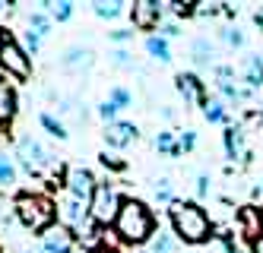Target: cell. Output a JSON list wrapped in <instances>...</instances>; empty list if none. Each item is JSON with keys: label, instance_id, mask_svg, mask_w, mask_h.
Returning <instances> with one entry per match:
<instances>
[{"label": "cell", "instance_id": "cell-14", "mask_svg": "<svg viewBox=\"0 0 263 253\" xmlns=\"http://www.w3.org/2000/svg\"><path fill=\"white\" fill-rule=\"evenodd\" d=\"M16 111H20V99H16L13 83H7V76H0V130L10 127Z\"/></svg>", "mask_w": 263, "mask_h": 253}, {"label": "cell", "instance_id": "cell-44", "mask_svg": "<svg viewBox=\"0 0 263 253\" xmlns=\"http://www.w3.org/2000/svg\"><path fill=\"white\" fill-rule=\"evenodd\" d=\"M251 253H263V235H260V238L251 244Z\"/></svg>", "mask_w": 263, "mask_h": 253}, {"label": "cell", "instance_id": "cell-35", "mask_svg": "<svg viewBox=\"0 0 263 253\" xmlns=\"http://www.w3.org/2000/svg\"><path fill=\"white\" fill-rule=\"evenodd\" d=\"M99 165L108 168V171H124V168H127V162L118 159V155H111V152H102V155H99Z\"/></svg>", "mask_w": 263, "mask_h": 253}, {"label": "cell", "instance_id": "cell-3", "mask_svg": "<svg viewBox=\"0 0 263 253\" xmlns=\"http://www.w3.org/2000/svg\"><path fill=\"white\" fill-rule=\"evenodd\" d=\"M16 219L26 231L42 235L51 225H58V203L48 193H20L16 197Z\"/></svg>", "mask_w": 263, "mask_h": 253}, {"label": "cell", "instance_id": "cell-45", "mask_svg": "<svg viewBox=\"0 0 263 253\" xmlns=\"http://www.w3.org/2000/svg\"><path fill=\"white\" fill-rule=\"evenodd\" d=\"M162 118H165V121H175V108L165 105V108H162Z\"/></svg>", "mask_w": 263, "mask_h": 253}, {"label": "cell", "instance_id": "cell-4", "mask_svg": "<svg viewBox=\"0 0 263 253\" xmlns=\"http://www.w3.org/2000/svg\"><path fill=\"white\" fill-rule=\"evenodd\" d=\"M0 76H13L20 83L32 76V57L23 51L20 38L10 29H0Z\"/></svg>", "mask_w": 263, "mask_h": 253}, {"label": "cell", "instance_id": "cell-30", "mask_svg": "<svg viewBox=\"0 0 263 253\" xmlns=\"http://www.w3.org/2000/svg\"><path fill=\"white\" fill-rule=\"evenodd\" d=\"M20 45H23V51H26L29 57H35V54L42 51V38L35 35L32 29H23V38H20Z\"/></svg>", "mask_w": 263, "mask_h": 253}, {"label": "cell", "instance_id": "cell-9", "mask_svg": "<svg viewBox=\"0 0 263 253\" xmlns=\"http://www.w3.org/2000/svg\"><path fill=\"white\" fill-rule=\"evenodd\" d=\"M42 250L45 253H73L77 250V235H73L70 228H64L61 222L51 225L48 231H42Z\"/></svg>", "mask_w": 263, "mask_h": 253}, {"label": "cell", "instance_id": "cell-5", "mask_svg": "<svg viewBox=\"0 0 263 253\" xmlns=\"http://www.w3.org/2000/svg\"><path fill=\"white\" fill-rule=\"evenodd\" d=\"M124 206V197H121V187L115 181H99L96 193H92V200H89V216L96 225L102 228H111L118 219V212Z\"/></svg>", "mask_w": 263, "mask_h": 253}, {"label": "cell", "instance_id": "cell-40", "mask_svg": "<svg viewBox=\"0 0 263 253\" xmlns=\"http://www.w3.org/2000/svg\"><path fill=\"white\" fill-rule=\"evenodd\" d=\"M156 35H162V38H168V42H172L175 35H181V26H178V23H162Z\"/></svg>", "mask_w": 263, "mask_h": 253}, {"label": "cell", "instance_id": "cell-12", "mask_svg": "<svg viewBox=\"0 0 263 253\" xmlns=\"http://www.w3.org/2000/svg\"><path fill=\"white\" fill-rule=\"evenodd\" d=\"M102 136H105L108 149H127L130 143H137L140 130H137V124H130V121H115V124H108V127H105Z\"/></svg>", "mask_w": 263, "mask_h": 253}, {"label": "cell", "instance_id": "cell-37", "mask_svg": "<svg viewBox=\"0 0 263 253\" xmlns=\"http://www.w3.org/2000/svg\"><path fill=\"white\" fill-rule=\"evenodd\" d=\"M210 190H213V181H210V174H197V187H194L197 200H206V197H210Z\"/></svg>", "mask_w": 263, "mask_h": 253}, {"label": "cell", "instance_id": "cell-6", "mask_svg": "<svg viewBox=\"0 0 263 253\" xmlns=\"http://www.w3.org/2000/svg\"><path fill=\"white\" fill-rule=\"evenodd\" d=\"M58 222L64 228H70L73 235H80V231L92 222L89 216V203L86 200H77V197H70V193H61L58 197Z\"/></svg>", "mask_w": 263, "mask_h": 253}, {"label": "cell", "instance_id": "cell-20", "mask_svg": "<svg viewBox=\"0 0 263 253\" xmlns=\"http://www.w3.org/2000/svg\"><path fill=\"white\" fill-rule=\"evenodd\" d=\"M42 7L51 16V23H70L73 13H77V4H73V0H48Z\"/></svg>", "mask_w": 263, "mask_h": 253}, {"label": "cell", "instance_id": "cell-18", "mask_svg": "<svg viewBox=\"0 0 263 253\" xmlns=\"http://www.w3.org/2000/svg\"><path fill=\"white\" fill-rule=\"evenodd\" d=\"M203 118L210 124H222V127H232V114H229V105H225L219 95H210L203 105Z\"/></svg>", "mask_w": 263, "mask_h": 253}, {"label": "cell", "instance_id": "cell-7", "mask_svg": "<svg viewBox=\"0 0 263 253\" xmlns=\"http://www.w3.org/2000/svg\"><path fill=\"white\" fill-rule=\"evenodd\" d=\"M99 181H96V174H92L89 168L83 165H70L67 168V178H64V190L70 193V197H77V200H92V193H96Z\"/></svg>", "mask_w": 263, "mask_h": 253}, {"label": "cell", "instance_id": "cell-19", "mask_svg": "<svg viewBox=\"0 0 263 253\" xmlns=\"http://www.w3.org/2000/svg\"><path fill=\"white\" fill-rule=\"evenodd\" d=\"M244 86L251 92L263 86V57L260 54H251L248 61H244Z\"/></svg>", "mask_w": 263, "mask_h": 253}, {"label": "cell", "instance_id": "cell-42", "mask_svg": "<svg viewBox=\"0 0 263 253\" xmlns=\"http://www.w3.org/2000/svg\"><path fill=\"white\" fill-rule=\"evenodd\" d=\"M254 26H257V29H260V32H263V7H260V10H257V13H254Z\"/></svg>", "mask_w": 263, "mask_h": 253}, {"label": "cell", "instance_id": "cell-2", "mask_svg": "<svg viewBox=\"0 0 263 253\" xmlns=\"http://www.w3.org/2000/svg\"><path fill=\"white\" fill-rule=\"evenodd\" d=\"M168 219H172V231L181 238V244H206L216 231L210 212L191 200H175L168 206Z\"/></svg>", "mask_w": 263, "mask_h": 253}, {"label": "cell", "instance_id": "cell-49", "mask_svg": "<svg viewBox=\"0 0 263 253\" xmlns=\"http://www.w3.org/2000/svg\"><path fill=\"white\" fill-rule=\"evenodd\" d=\"M0 253H4V250H0Z\"/></svg>", "mask_w": 263, "mask_h": 253}, {"label": "cell", "instance_id": "cell-15", "mask_svg": "<svg viewBox=\"0 0 263 253\" xmlns=\"http://www.w3.org/2000/svg\"><path fill=\"white\" fill-rule=\"evenodd\" d=\"M222 143H225V155H229L232 162H251V152L244 146V130L241 127H225Z\"/></svg>", "mask_w": 263, "mask_h": 253}, {"label": "cell", "instance_id": "cell-28", "mask_svg": "<svg viewBox=\"0 0 263 253\" xmlns=\"http://www.w3.org/2000/svg\"><path fill=\"white\" fill-rule=\"evenodd\" d=\"M39 124L54 136V140H67V136H70L67 127H64V121H61V118H54L51 111H42V114H39Z\"/></svg>", "mask_w": 263, "mask_h": 253}, {"label": "cell", "instance_id": "cell-36", "mask_svg": "<svg viewBox=\"0 0 263 253\" xmlns=\"http://www.w3.org/2000/svg\"><path fill=\"white\" fill-rule=\"evenodd\" d=\"M222 42L232 45V48H241V45H244V32L235 29V26H229V29H222Z\"/></svg>", "mask_w": 263, "mask_h": 253}, {"label": "cell", "instance_id": "cell-31", "mask_svg": "<svg viewBox=\"0 0 263 253\" xmlns=\"http://www.w3.org/2000/svg\"><path fill=\"white\" fill-rule=\"evenodd\" d=\"M108 57H111V64H115L118 70H134V54H130L127 48H115Z\"/></svg>", "mask_w": 263, "mask_h": 253}, {"label": "cell", "instance_id": "cell-21", "mask_svg": "<svg viewBox=\"0 0 263 253\" xmlns=\"http://www.w3.org/2000/svg\"><path fill=\"white\" fill-rule=\"evenodd\" d=\"M26 29H32V32L45 42V38L51 35V29H54V23H51V16H48L45 10H29V13H26Z\"/></svg>", "mask_w": 263, "mask_h": 253}, {"label": "cell", "instance_id": "cell-23", "mask_svg": "<svg viewBox=\"0 0 263 253\" xmlns=\"http://www.w3.org/2000/svg\"><path fill=\"white\" fill-rule=\"evenodd\" d=\"M153 146H156L159 155H168V159H181L178 133H172V130H159V133H156V140H153Z\"/></svg>", "mask_w": 263, "mask_h": 253}, {"label": "cell", "instance_id": "cell-10", "mask_svg": "<svg viewBox=\"0 0 263 253\" xmlns=\"http://www.w3.org/2000/svg\"><path fill=\"white\" fill-rule=\"evenodd\" d=\"M175 89H178V95L184 99V105H206V99H210V95H206V83L200 80L197 73H178L175 76Z\"/></svg>", "mask_w": 263, "mask_h": 253}, {"label": "cell", "instance_id": "cell-33", "mask_svg": "<svg viewBox=\"0 0 263 253\" xmlns=\"http://www.w3.org/2000/svg\"><path fill=\"white\" fill-rule=\"evenodd\" d=\"M165 13H172V16H194L197 10V0H184V4H162Z\"/></svg>", "mask_w": 263, "mask_h": 253}, {"label": "cell", "instance_id": "cell-24", "mask_svg": "<svg viewBox=\"0 0 263 253\" xmlns=\"http://www.w3.org/2000/svg\"><path fill=\"white\" fill-rule=\"evenodd\" d=\"M16 222H20L16 219V200L7 197V193H0V238H7Z\"/></svg>", "mask_w": 263, "mask_h": 253}, {"label": "cell", "instance_id": "cell-43", "mask_svg": "<svg viewBox=\"0 0 263 253\" xmlns=\"http://www.w3.org/2000/svg\"><path fill=\"white\" fill-rule=\"evenodd\" d=\"M89 253H121V250H118V247H105V244H102V247H96V250H89Z\"/></svg>", "mask_w": 263, "mask_h": 253}, {"label": "cell", "instance_id": "cell-41", "mask_svg": "<svg viewBox=\"0 0 263 253\" xmlns=\"http://www.w3.org/2000/svg\"><path fill=\"white\" fill-rule=\"evenodd\" d=\"M251 206H257V209L263 212V181H257V184L251 187Z\"/></svg>", "mask_w": 263, "mask_h": 253}, {"label": "cell", "instance_id": "cell-32", "mask_svg": "<svg viewBox=\"0 0 263 253\" xmlns=\"http://www.w3.org/2000/svg\"><path fill=\"white\" fill-rule=\"evenodd\" d=\"M178 149H181V155L194 152L197 149V130H181L178 133Z\"/></svg>", "mask_w": 263, "mask_h": 253}, {"label": "cell", "instance_id": "cell-1", "mask_svg": "<svg viewBox=\"0 0 263 253\" xmlns=\"http://www.w3.org/2000/svg\"><path fill=\"white\" fill-rule=\"evenodd\" d=\"M156 228H159V222H156V216H153V209H149L143 200H134V197L124 200V206H121V212H118L115 225H111V231L118 235V241L127 244V247H134V250L143 247L149 238H153Z\"/></svg>", "mask_w": 263, "mask_h": 253}, {"label": "cell", "instance_id": "cell-11", "mask_svg": "<svg viewBox=\"0 0 263 253\" xmlns=\"http://www.w3.org/2000/svg\"><path fill=\"white\" fill-rule=\"evenodd\" d=\"M235 225H238V235L248 238L251 244L263 235V212L257 206H241L235 212Z\"/></svg>", "mask_w": 263, "mask_h": 253}, {"label": "cell", "instance_id": "cell-47", "mask_svg": "<svg viewBox=\"0 0 263 253\" xmlns=\"http://www.w3.org/2000/svg\"><path fill=\"white\" fill-rule=\"evenodd\" d=\"M23 253H45V250H35V247H26Z\"/></svg>", "mask_w": 263, "mask_h": 253}, {"label": "cell", "instance_id": "cell-39", "mask_svg": "<svg viewBox=\"0 0 263 253\" xmlns=\"http://www.w3.org/2000/svg\"><path fill=\"white\" fill-rule=\"evenodd\" d=\"M111 42L124 48L127 42H134V29H115V32H111Z\"/></svg>", "mask_w": 263, "mask_h": 253}, {"label": "cell", "instance_id": "cell-8", "mask_svg": "<svg viewBox=\"0 0 263 253\" xmlns=\"http://www.w3.org/2000/svg\"><path fill=\"white\" fill-rule=\"evenodd\" d=\"M162 16H165V7L159 0H137V4H130V19H134V26L143 29V32H159L162 26Z\"/></svg>", "mask_w": 263, "mask_h": 253}, {"label": "cell", "instance_id": "cell-38", "mask_svg": "<svg viewBox=\"0 0 263 253\" xmlns=\"http://www.w3.org/2000/svg\"><path fill=\"white\" fill-rule=\"evenodd\" d=\"M99 118L105 121V127H108V124H115V121H118V108H115V105H111V102L105 99V102L99 105Z\"/></svg>", "mask_w": 263, "mask_h": 253}, {"label": "cell", "instance_id": "cell-29", "mask_svg": "<svg viewBox=\"0 0 263 253\" xmlns=\"http://www.w3.org/2000/svg\"><path fill=\"white\" fill-rule=\"evenodd\" d=\"M108 102L115 105L118 111H124V108L134 105V92H130L127 86H111V89H108Z\"/></svg>", "mask_w": 263, "mask_h": 253}, {"label": "cell", "instance_id": "cell-16", "mask_svg": "<svg viewBox=\"0 0 263 253\" xmlns=\"http://www.w3.org/2000/svg\"><path fill=\"white\" fill-rule=\"evenodd\" d=\"M191 64H194L197 70L216 67V45H213L206 35H200V38H194V42H191Z\"/></svg>", "mask_w": 263, "mask_h": 253}, {"label": "cell", "instance_id": "cell-34", "mask_svg": "<svg viewBox=\"0 0 263 253\" xmlns=\"http://www.w3.org/2000/svg\"><path fill=\"white\" fill-rule=\"evenodd\" d=\"M194 16H200V19L222 16V4H210V0H200V4H197V10H194Z\"/></svg>", "mask_w": 263, "mask_h": 253}, {"label": "cell", "instance_id": "cell-48", "mask_svg": "<svg viewBox=\"0 0 263 253\" xmlns=\"http://www.w3.org/2000/svg\"><path fill=\"white\" fill-rule=\"evenodd\" d=\"M134 253H143V250H140V247H137V250H134Z\"/></svg>", "mask_w": 263, "mask_h": 253}, {"label": "cell", "instance_id": "cell-25", "mask_svg": "<svg viewBox=\"0 0 263 253\" xmlns=\"http://www.w3.org/2000/svg\"><path fill=\"white\" fill-rule=\"evenodd\" d=\"M149 193H153V203H159V206H172V203L178 200V197H175V181H172V178H159V181H153Z\"/></svg>", "mask_w": 263, "mask_h": 253}, {"label": "cell", "instance_id": "cell-17", "mask_svg": "<svg viewBox=\"0 0 263 253\" xmlns=\"http://www.w3.org/2000/svg\"><path fill=\"white\" fill-rule=\"evenodd\" d=\"M61 67L70 70V73H86L92 67V51H86V48H67L64 57H61Z\"/></svg>", "mask_w": 263, "mask_h": 253}, {"label": "cell", "instance_id": "cell-46", "mask_svg": "<svg viewBox=\"0 0 263 253\" xmlns=\"http://www.w3.org/2000/svg\"><path fill=\"white\" fill-rule=\"evenodd\" d=\"M10 7H13V4H7V0H0V16H4V13H7Z\"/></svg>", "mask_w": 263, "mask_h": 253}, {"label": "cell", "instance_id": "cell-22", "mask_svg": "<svg viewBox=\"0 0 263 253\" xmlns=\"http://www.w3.org/2000/svg\"><path fill=\"white\" fill-rule=\"evenodd\" d=\"M146 54L153 57V61H159V64H168L172 61V42L162 38V35H149L146 38Z\"/></svg>", "mask_w": 263, "mask_h": 253}, {"label": "cell", "instance_id": "cell-26", "mask_svg": "<svg viewBox=\"0 0 263 253\" xmlns=\"http://www.w3.org/2000/svg\"><path fill=\"white\" fill-rule=\"evenodd\" d=\"M16 181H20V165L7 152H0V187L10 190V187H16Z\"/></svg>", "mask_w": 263, "mask_h": 253}, {"label": "cell", "instance_id": "cell-27", "mask_svg": "<svg viewBox=\"0 0 263 253\" xmlns=\"http://www.w3.org/2000/svg\"><path fill=\"white\" fill-rule=\"evenodd\" d=\"M92 13L99 19H118V16L127 13V4H121V0H96V4H92Z\"/></svg>", "mask_w": 263, "mask_h": 253}, {"label": "cell", "instance_id": "cell-13", "mask_svg": "<svg viewBox=\"0 0 263 253\" xmlns=\"http://www.w3.org/2000/svg\"><path fill=\"white\" fill-rule=\"evenodd\" d=\"M143 253H181V238L175 235L172 228H156V235L149 238L143 247H140Z\"/></svg>", "mask_w": 263, "mask_h": 253}]
</instances>
